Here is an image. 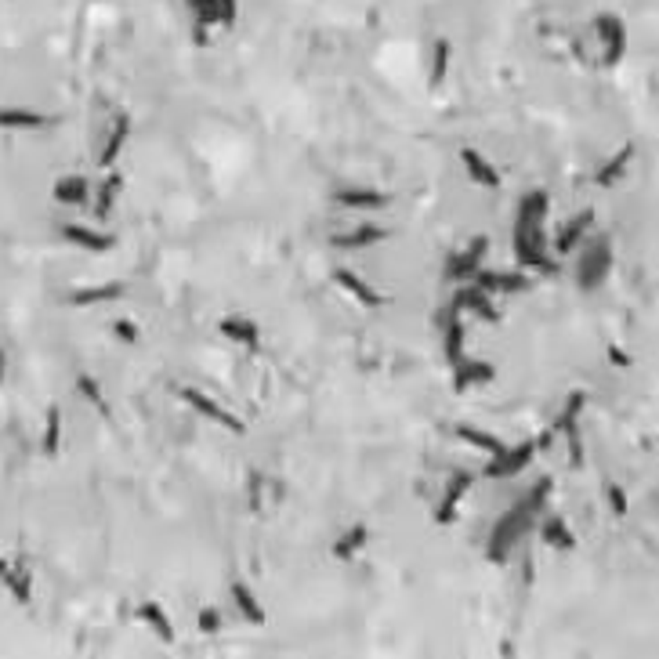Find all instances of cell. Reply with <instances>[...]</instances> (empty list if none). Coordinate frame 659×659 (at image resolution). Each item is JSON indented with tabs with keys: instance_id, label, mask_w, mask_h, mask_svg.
Segmentation results:
<instances>
[{
	"instance_id": "74e56055",
	"label": "cell",
	"mask_w": 659,
	"mask_h": 659,
	"mask_svg": "<svg viewBox=\"0 0 659 659\" xmlns=\"http://www.w3.org/2000/svg\"><path fill=\"white\" fill-rule=\"evenodd\" d=\"M120 185H124V181H120V174H109V181L102 185V199H98V214H102V217H105V214H109V206L116 203Z\"/></svg>"
},
{
	"instance_id": "7402d4cb",
	"label": "cell",
	"mask_w": 659,
	"mask_h": 659,
	"mask_svg": "<svg viewBox=\"0 0 659 659\" xmlns=\"http://www.w3.org/2000/svg\"><path fill=\"white\" fill-rule=\"evenodd\" d=\"M540 540H544L551 551H572V547H576V533L569 529V522H565L562 515H547V518H544Z\"/></svg>"
},
{
	"instance_id": "3957f363",
	"label": "cell",
	"mask_w": 659,
	"mask_h": 659,
	"mask_svg": "<svg viewBox=\"0 0 659 659\" xmlns=\"http://www.w3.org/2000/svg\"><path fill=\"white\" fill-rule=\"evenodd\" d=\"M178 398L188 406V409H196L199 416H206L210 424H217V427H225V431H233V435H243L247 431V424H243V416H236L233 409H225L222 402H214L206 391H199V388H188V384H181L178 388Z\"/></svg>"
},
{
	"instance_id": "52a82bcc",
	"label": "cell",
	"mask_w": 659,
	"mask_h": 659,
	"mask_svg": "<svg viewBox=\"0 0 659 659\" xmlns=\"http://www.w3.org/2000/svg\"><path fill=\"white\" fill-rule=\"evenodd\" d=\"M471 482H475V475H471V471H457V475H450V482H446L443 497H438V508H435V522H438V526H450V522L457 518V508H461L464 493L471 490Z\"/></svg>"
},
{
	"instance_id": "5b68a950",
	"label": "cell",
	"mask_w": 659,
	"mask_h": 659,
	"mask_svg": "<svg viewBox=\"0 0 659 659\" xmlns=\"http://www.w3.org/2000/svg\"><path fill=\"white\" fill-rule=\"evenodd\" d=\"M536 450H540V443H518V446H504L500 453H493L490 457V464H486V479H515V475H522L533 461H536Z\"/></svg>"
},
{
	"instance_id": "2e32d148",
	"label": "cell",
	"mask_w": 659,
	"mask_h": 659,
	"mask_svg": "<svg viewBox=\"0 0 659 659\" xmlns=\"http://www.w3.org/2000/svg\"><path fill=\"white\" fill-rule=\"evenodd\" d=\"M475 287L486 290V294H518L529 287V279L522 272H497V269H479L475 272Z\"/></svg>"
},
{
	"instance_id": "f1b7e54d",
	"label": "cell",
	"mask_w": 659,
	"mask_h": 659,
	"mask_svg": "<svg viewBox=\"0 0 659 659\" xmlns=\"http://www.w3.org/2000/svg\"><path fill=\"white\" fill-rule=\"evenodd\" d=\"M366 544H370V526H362V522H359V526H352V529H344V533H341V536H337V540H334V547H330V554H334V558H341V562H344V558H355V554H359V551H362V547H366Z\"/></svg>"
},
{
	"instance_id": "44dd1931",
	"label": "cell",
	"mask_w": 659,
	"mask_h": 659,
	"mask_svg": "<svg viewBox=\"0 0 659 659\" xmlns=\"http://www.w3.org/2000/svg\"><path fill=\"white\" fill-rule=\"evenodd\" d=\"M127 138H131V116H127V113H116V120H113V127H109V138H105V145H102L98 163H102V167H113V163L120 160Z\"/></svg>"
},
{
	"instance_id": "1f68e13d",
	"label": "cell",
	"mask_w": 659,
	"mask_h": 659,
	"mask_svg": "<svg viewBox=\"0 0 659 659\" xmlns=\"http://www.w3.org/2000/svg\"><path fill=\"white\" fill-rule=\"evenodd\" d=\"M450 73V41H435L431 48V69H427V80L438 87Z\"/></svg>"
},
{
	"instance_id": "d6986e66",
	"label": "cell",
	"mask_w": 659,
	"mask_h": 659,
	"mask_svg": "<svg viewBox=\"0 0 659 659\" xmlns=\"http://www.w3.org/2000/svg\"><path fill=\"white\" fill-rule=\"evenodd\" d=\"M551 210V199L544 188H526L515 210V225H544V217Z\"/></svg>"
},
{
	"instance_id": "9a60e30c",
	"label": "cell",
	"mask_w": 659,
	"mask_h": 659,
	"mask_svg": "<svg viewBox=\"0 0 659 659\" xmlns=\"http://www.w3.org/2000/svg\"><path fill=\"white\" fill-rule=\"evenodd\" d=\"M62 240L73 243V247H80V251H87V254H105V251L116 247L113 236H105L98 229H87V225H73V222L62 225Z\"/></svg>"
},
{
	"instance_id": "8d00e7d4",
	"label": "cell",
	"mask_w": 659,
	"mask_h": 659,
	"mask_svg": "<svg viewBox=\"0 0 659 659\" xmlns=\"http://www.w3.org/2000/svg\"><path fill=\"white\" fill-rule=\"evenodd\" d=\"M59 435H62V416H59V409H51L48 413V431H44V453L59 450Z\"/></svg>"
},
{
	"instance_id": "f546056e",
	"label": "cell",
	"mask_w": 659,
	"mask_h": 659,
	"mask_svg": "<svg viewBox=\"0 0 659 659\" xmlns=\"http://www.w3.org/2000/svg\"><path fill=\"white\" fill-rule=\"evenodd\" d=\"M87 181L80 178V174H66V178H59L55 181V199L59 203H66V206H80V203H87Z\"/></svg>"
},
{
	"instance_id": "4fadbf2b",
	"label": "cell",
	"mask_w": 659,
	"mask_h": 659,
	"mask_svg": "<svg viewBox=\"0 0 659 659\" xmlns=\"http://www.w3.org/2000/svg\"><path fill=\"white\" fill-rule=\"evenodd\" d=\"M497 377V366L486 359H461L453 362V391H471L479 384H490Z\"/></svg>"
},
{
	"instance_id": "f35d334b",
	"label": "cell",
	"mask_w": 659,
	"mask_h": 659,
	"mask_svg": "<svg viewBox=\"0 0 659 659\" xmlns=\"http://www.w3.org/2000/svg\"><path fill=\"white\" fill-rule=\"evenodd\" d=\"M113 334H116L124 344H138V341H142V330H138L134 323H127V319H120V323L113 326Z\"/></svg>"
},
{
	"instance_id": "8992f818",
	"label": "cell",
	"mask_w": 659,
	"mask_h": 659,
	"mask_svg": "<svg viewBox=\"0 0 659 659\" xmlns=\"http://www.w3.org/2000/svg\"><path fill=\"white\" fill-rule=\"evenodd\" d=\"M515 254L526 269H544L547 265L544 225H515Z\"/></svg>"
},
{
	"instance_id": "7c38bea8",
	"label": "cell",
	"mask_w": 659,
	"mask_h": 659,
	"mask_svg": "<svg viewBox=\"0 0 659 659\" xmlns=\"http://www.w3.org/2000/svg\"><path fill=\"white\" fill-rule=\"evenodd\" d=\"M384 240H388V229L384 225H355L348 233L330 236V247L334 251H370V247H377Z\"/></svg>"
},
{
	"instance_id": "ab89813d",
	"label": "cell",
	"mask_w": 659,
	"mask_h": 659,
	"mask_svg": "<svg viewBox=\"0 0 659 659\" xmlns=\"http://www.w3.org/2000/svg\"><path fill=\"white\" fill-rule=\"evenodd\" d=\"M185 5H188V12H196V8L203 5V0H185Z\"/></svg>"
},
{
	"instance_id": "ba28073f",
	"label": "cell",
	"mask_w": 659,
	"mask_h": 659,
	"mask_svg": "<svg viewBox=\"0 0 659 659\" xmlns=\"http://www.w3.org/2000/svg\"><path fill=\"white\" fill-rule=\"evenodd\" d=\"M461 167H464V174H468L475 185H482V188H490V192H497V188L504 185V178H500V170L493 167V160L482 156L479 149H461Z\"/></svg>"
},
{
	"instance_id": "5bb4252c",
	"label": "cell",
	"mask_w": 659,
	"mask_h": 659,
	"mask_svg": "<svg viewBox=\"0 0 659 659\" xmlns=\"http://www.w3.org/2000/svg\"><path fill=\"white\" fill-rule=\"evenodd\" d=\"M590 225H594V210H580L576 217H569V222L558 229V236H554V254L569 258L580 247V240L590 233Z\"/></svg>"
},
{
	"instance_id": "836d02e7",
	"label": "cell",
	"mask_w": 659,
	"mask_h": 659,
	"mask_svg": "<svg viewBox=\"0 0 659 659\" xmlns=\"http://www.w3.org/2000/svg\"><path fill=\"white\" fill-rule=\"evenodd\" d=\"M77 388H80V395L98 409V413H105L109 416V402H105V395H102V388H98V380L95 377H80L77 380Z\"/></svg>"
},
{
	"instance_id": "e575fe53",
	"label": "cell",
	"mask_w": 659,
	"mask_h": 659,
	"mask_svg": "<svg viewBox=\"0 0 659 659\" xmlns=\"http://www.w3.org/2000/svg\"><path fill=\"white\" fill-rule=\"evenodd\" d=\"M605 500H609V508H612V515H616V518H627V511H630V500H627L623 486L609 482V486H605Z\"/></svg>"
},
{
	"instance_id": "d6a6232c",
	"label": "cell",
	"mask_w": 659,
	"mask_h": 659,
	"mask_svg": "<svg viewBox=\"0 0 659 659\" xmlns=\"http://www.w3.org/2000/svg\"><path fill=\"white\" fill-rule=\"evenodd\" d=\"M0 580L8 583V590L15 594V601H30V576L8 562H0Z\"/></svg>"
},
{
	"instance_id": "d590c367",
	"label": "cell",
	"mask_w": 659,
	"mask_h": 659,
	"mask_svg": "<svg viewBox=\"0 0 659 659\" xmlns=\"http://www.w3.org/2000/svg\"><path fill=\"white\" fill-rule=\"evenodd\" d=\"M222 627H225L222 612H217V609H199V616H196V630L199 634H217Z\"/></svg>"
},
{
	"instance_id": "9c48e42d",
	"label": "cell",
	"mask_w": 659,
	"mask_h": 659,
	"mask_svg": "<svg viewBox=\"0 0 659 659\" xmlns=\"http://www.w3.org/2000/svg\"><path fill=\"white\" fill-rule=\"evenodd\" d=\"M334 283H337L348 297H355L362 308H380V305H384V294H380L373 283H366L359 272H352V269H337V272H334Z\"/></svg>"
},
{
	"instance_id": "4316f807",
	"label": "cell",
	"mask_w": 659,
	"mask_h": 659,
	"mask_svg": "<svg viewBox=\"0 0 659 659\" xmlns=\"http://www.w3.org/2000/svg\"><path fill=\"white\" fill-rule=\"evenodd\" d=\"M457 438H464L471 450H479V453H486V457H493V453L504 450V438H497L493 431H482V427H475V424H457Z\"/></svg>"
},
{
	"instance_id": "ffe728a7",
	"label": "cell",
	"mask_w": 659,
	"mask_h": 659,
	"mask_svg": "<svg viewBox=\"0 0 659 659\" xmlns=\"http://www.w3.org/2000/svg\"><path fill=\"white\" fill-rule=\"evenodd\" d=\"M634 152H637L634 145H619V149H616V152H612V156H609V160H605V163L594 170V181H598L601 188H612V185H616V181H619V178L630 170V163H634Z\"/></svg>"
},
{
	"instance_id": "d4e9b609",
	"label": "cell",
	"mask_w": 659,
	"mask_h": 659,
	"mask_svg": "<svg viewBox=\"0 0 659 659\" xmlns=\"http://www.w3.org/2000/svg\"><path fill=\"white\" fill-rule=\"evenodd\" d=\"M138 619H142L160 641H174V623H170V616H167V609H163L160 601H142V605H138Z\"/></svg>"
},
{
	"instance_id": "484cf974",
	"label": "cell",
	"mask_w": 659,
	"mask_h": 659,
	"mask_svg": "<svg viewBox=\"0 0 659 659\" xmlns=\"http://www.w3.org/2000/svg\"><path fill=\"white\" fill-rule=\"evenodd\" d=\"M583 406H587V391H572L569 398H565V406H562V413H558V420H554V431L558 435H565V438H576V427H580V413H583Z\"/></svg>"
},
{
	"instance_id": "4dcf8cb0",
	"label": "cell",
	"mask_w": 659,
	"mask_h": 659,
	"mask_svg": "<svg viewBox=\"0 0 659 659\" xmlns=\"http://www.w3.org/2000/svg\"><path fill=\"white\" fill-rule=\"evenodd\" d=\"M48 120L37 109H0V127H15V131H37Z\"/></svg>"
},
{
	"instance_id": "7a4b0ae2",
	"label": "cell",
	"mask_w": 659,
	"mask_h": 659,
	"mask_svg": "<svg viewBox=\"0 0 659 659\" xmlns=\"http://www.w3.org/2000/svg\"><path fill=\"white\" fill-rule=\"evenodd\" d=\"M612 272V240L609 236H598L583 247L580 254V265H576V279H580V290H598Z\"/></svg>"
},
{
	"instance_id": "cb8c5ba5",
	"label": "cell",
	"mask_w": 659,
	"mask_h": 659,
	"mask_svg": "<svg viewBox=\"0 0 659 659\" xmlns=\"http://www.w3.org/2000/svg\"><path fill=\"white\" fill-rule=\"evenodd\" d=\"M229 594H233V605L240 609V616H243L247 623H254V627H261V623H265V609H261V601H258L254 587H247L243 580H236Z\"/></svg>"
},
{
	"instance_id": "8fae6325",
	"label": "cell",
	"mask_w": 659,
	"mask_h": 659,
	"mask_svg": "<svg viewBox=\"0 0 659 659\" xmlns=\"http://www.w3.org/2000/svg\"><path fill=\"white\" fill-rule=\"evenodd\" d=\"M334 199L348 210H380V206H388V192H380L373 185H341L334 192Z\"/></svg>"
},
{
	"instance_id": "ac0fdd59",
	"label": "cell",
	"mask_w": 659,
	"mask_h": 659,
	"mask_svg": "<svg viewBox=\"0 0 659 659\" xmlns=\"http://www.w3.org/2000/svg\"><path fill=\"white\" fill-rule=\"evenodd\" d=\"M217 334H222L225 341H233V344H240V348H258L261 344V326L254 319H247V316L222 319V323H217Z\"/></svg>"
},
{
	"instance_id": "277c9868",
	"label": "cell",
	"mask_w": 659,
	"mask_h": 659,
	"mask_svg": "<svg viewBox=\"0 0 659 659\" xmlns=\"http://www.w3.org/2000/svg\"><path fill=\"white\" fill-rule=\"evenodd\" d=\"M486 254H490V240H486V236H475L464 251H457V254L446 258L443 279H446V283H471L475 272L486 265Z\"/></svg>"
},
{
	"instance_id": "603a6c76",
	"label": "cell",
	"mask_w": 659,
	"mask_h": 659,
	"mask_svg": "<svg viewBox=\"0 0 659 659\" xmlns=\"http://www.w3.org/2000/svg\"><path fill=\"white\" fill-rule=\"evenodd\" d=\"M446 323H443V352H446V362H461L464 359V323H461V312L446 308Z\"/></svg>"
},
{
	"instance_id": "83f0119b",
	"label": "cell",
	"mask_w": 659,
	"mask_h": 659,
	"mask_svg": "<svg viewBox=\"0 0 659 659\" xmlns=\"http://www.w3.org/2000/svg\"><path fill=\"white\" fill-rule=\"evenodd\" d=\"M124 283H102V287H84V290H73L69 294V305H80V308H91V305H105V301H116L124 297Z\"/></svg>"
},
{
	"instance_id": "e0dca14e",
	"label": "cell",
	"mask_w": 659,
	"mask_h": 659,
	"mask_svg": "<svg viewBox=\"0 0 659 659\" xmlns=\"http://www.w3.org/2000/svg\"><path fill=\"white\" fill-rule=\"evenodd\" d=\"M450 308H453V312H475L479 319H490V323H497V319H500V316H497V308H493V301H490V294H486V290H479L475 283H471V287H461V290L453 294Z\"/></svg>"
},
{
	"instance_id": "30bf717a",
	"label": "cell",
	"mask_w": 659,
	"mask_h": 659,
	"mask_svg": "<svg viewBox=\"0 0 659 659\" xmlns=\"http://www.w3.org/2000/svg\"><path fill=\"white\" fill-rule=\"evenodd\" d=\"M594 30H598V37L605 44V62L616 66L623 59V51H627V26L616 15H598L594 19Z\"/></svg>"
},
{
	"instance_id": "6da1fadb",
	"label": "cell",
	"mask_w": 659,
	"mask_h": 659,
	"mask_svg": "<svg viewBox=\"0 0 659 659\" xmlns=\"http://www.w3.org/2000/svg\"><path fill=\"white\" fill-rule=\"evenodd\" d=\"M533 518H536V511H533L526 500H518L515 508H508V511L500 515V522L493 526V533H490L486 558H490L493 565H504V562L515 554V547H518V540L526 536V529L533 526Z\"/></svg>"
}]
</instances>
